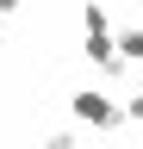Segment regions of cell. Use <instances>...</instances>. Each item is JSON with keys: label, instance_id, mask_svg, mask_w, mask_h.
I'll return each instance as SVG.
<instances>
[{"label": "cell", "instance_id": "obj_1", "mask_svg": "<svg viewBox=\"0 0 143 149\" xmlns=\"http://www.w3.org/2000/svg\"><path fill=\"white\" fill-rule=\"evenodd\" d=\"M75 118L81 124H118V112L106 106V93H81V100H75Z\"/></svg>", "mask_w": 143, "mask_h": 149}, {"label": "cell", "instance_id": "obj_2", "mask_svg": "<svg viewBox=\"0 0 143 149\" xmlns=\"http://www.w3.org/2000/svg\"><path fill=\"white\" fill-rule=\"evenodd\" d=\"M118 50L131 56V62H143V31H124V37H118Z\"/></svg>", "mask_w": 143, "mask_h": 149}]
</instances>
